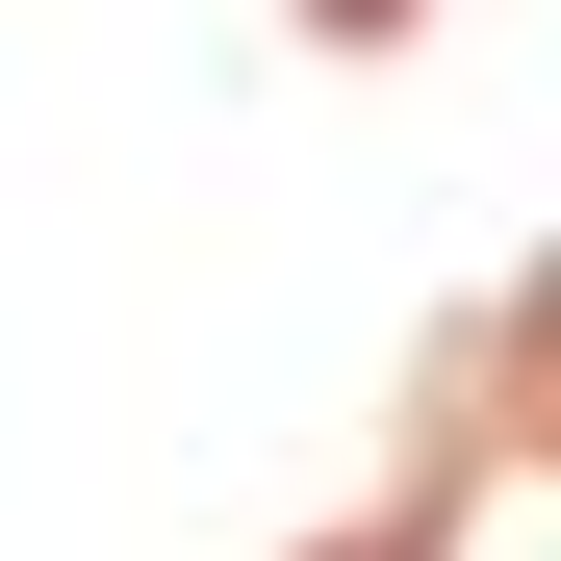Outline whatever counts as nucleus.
Returning <instances> with one entry per match:
<instances>
[{"mask_svg": "<svg viewBox=\"0 0 561 561\" xmlns=\"http://www.w3.org/2000/svg\"><path fill=\"white\" fill-rule=\"evenodd\" d=\"M332 26H383V0H332Z\"/></svg>", "mask_w": 561, "mask_h": 561, "instance_id": "f257e3e1", "label": "nucleus"}]
</instances>
